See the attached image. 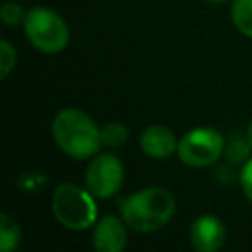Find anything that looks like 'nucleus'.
Listing matches in <instances>:
<instances>
[{"mask_svg": "<svg viewBox=\"0 0 252 252\" xmlns=\"http://www.w3.org/2000/svg\"><path fill=\"white\" fill-rule=\"evenodd\" d=\"M175 213L173 195L158 185L144 187L120 201V217L136 232H156Z\"/></svg>", "mask_w": 252, "mask_h": 252, "instance_id": "f257e3e1", "label": "nucleus"}, {"mask_svg": "<svg viewBox=\"0 0 252 252\" xmlns=\"http://www.w3.org/2000/svg\"><path fill=\"white\" fill-rule=\"evenodd\" d=\"M51 132L59 150L75 159L93 158L102 146L98 126L79 108L59 110L53 118Z\"/></svg>", "mask_w": 252, "mask_h": 252, "instance_id": "f03ea898", "label": "nucleus"}, {"mask_svg": "<svg viewBox=\"0 0 252 252\" xmlns=\"http://www.w3.org/2000/svg\"><path fill=\"white\" fill-rule=\"evenodd\" d=\"M93 197L94 195L89 189L85 191L75 183L57 185L51 199L55 219L71 230H85L93 226L96 220V205Z\"/></svg>", "mask_w": 252, "mask_h": 252, "instance_id": "7ed1b4c3", "label": "nucleus"}, {"mask_svg": "<svg viewBox=\"0 0 252 252\" xmlns=\"http://www.w3.org/2000/svg\"><path fill=\"white\" fill-rule=\"evenodd\" d=\"M24 33L28 41L41 53H59L69 43V28L65 20L43 6L32 8L24 20Z\"/></svg>", "mask_w": 252, "mask_h": 252, "instance_id": "20e7f679", "label": "nucleus"}, {"mask_svg": "<svg viewBox=\"0 0 252 252\" xmlns=\"http://www.w3.org/2000/svg\"><path fill=\"white\" fill-rule=\"evenodd\" d=\"M224 142L219 130L211 126H199L185 132L179 140V159L189 167H207L219 161L222 156Z\"/></svg>", "mask_w": 252, "mask_h": 252, "instance_id": "39448f33", "label": "nucleus"}, {"mask_svg": "<svg viewBox=\"0 0 252 252\" xmlns=\"http://www.w3.org/2000/svg\"><path fill=\"white\" fill-rule=\"evenodd\" d=\"M124 181V167L122 161L112 156V154H100L91 159L87 173H85V183L87 189L96 197V199H108L118 193Z\"/></svg>", "mask_w": 252, "mask_h": 252, "instance_id": "423d86ee", "label": "nucleus"}, {"mask_svg": "<svg viewBox=\"0 0 252 252\" xmlns=\"http://www.w3.org/2000/svg\"><path fill=\"white\" fill-rule=\"evenodd\" d=\"M224 224L215 215H201L189 226V242L199 252H215L224 244Z\"/></svg>", "mask_w": 252, "mask_h": 252, "instance_id": "0eeeda50", "label": "nucleus"}, {"mask_svg": "<svg viewBox=\"0 0 252 252\" xmlns=\"http://www.w3.org/2000/svg\"><path fill=\"white\" fill-rule=\"evenodd\" d=\"M126 222L114 215L100 219L94 224L93 232V246L98 252H120L124 250L128 236H126Z\"/></svg>", "mask_w": 252, "mask_h": 252, "instance_id": "6e6552de", "label": "nucleus"}, {"mask_svg": "<svg viewBox=\"0 0 252 252\" xmlns=\"http://www.w3.org/2000/svg\"><path fill=\"white\" fill-rule=\"evenodd\" d=\"M177 146H179L177 136L173 134V130H169L163 124H152L140 136L142 152L148 158H154V159L169 158L173 152H177Z\"/></svg>", "mask_w": 252, "mask_h": 252, "instance_id": "1a4fd4ad", "label": "nucleus"}, {"mask_svg": "<svg viewBox=\"0 0 252 252\" xmlns=\"http://www.w3.org/2000/svg\"><path fill=\"white\" fill-rule=\"evenodd\" d=\"M20 238H22V232H20L18 220L12 215L2 213L0 215V250L2 252L16 250L20 246Z\"/></svg>", "mask_w": 252, "mask_h": 252, "instance_id": "9d476101", "label": "nucleus"}, {"mask_svg": "<svg viewBox=\"0 0 252 252\" xmlns=\"http://www.w3.org/2000/svg\"><path fill=\"white\" fill-rule=\"evenodd\" d=\"M230 18L242 35L252 37V0H232Z\"/></svg>", "mask_w": 252, "mask_h": 252, "instance_id": "9b49d317", "label": "nucleus"}, {"mask_svg": "<svg viewBox=\"0 0 252 252\" xmlns=\"http://www.w3.org/2000/svg\"><path fill=\"white\" fill-rule=\"evenodd\" d=\"M100 138H102V146L118 148L128 140V130L120 122H110L100 130Z\"/></svg>", "mask_w": 252, "mask_h": 252, "instance_id": "f8f14e48", "label": "nucleus"}, {"mask_svg": "<svg viewBox=\"0 0 252 252\" xmlns=\"http://www.w3.org/2000/svg\"><path fill=\"white\" fill-rule=\"evenodd\" d=\"M16 59H18V55H16V49L12 47V43L8 39H2L0 41V77L2 79H6L12 73V69L16 67Z\"/></svg>", "mask_w": 252, "mask_h": 252, "instance_id": "ddd939ff", "label": "nucleus"}, {"mask_svg": "<svg viewBox=\"0 0 252 252\" xmlns=\"http://www.w3.org/2000/svg\"><path fill=\"white\" fill-rule=\"evenodd\" d=\"M26 14H28V12H24V8H22L20 4H16V2H6V4L2 6V10H0V18H2V22L8 24V26L24 24Z\"/></svg>", "mask_w": 252, "mask_h": 252, "instance_id": "4468645a", "label": "nucleus"}, {"mask_svg": "<svg viewBox=\"0 0 252 252\" xmlns=\"http://www.w3.org/2000/svg\"><path fill=\"white\" fill-rule=\"evenodd\" d=\"M240 187H242L246 199L252 203V158L244 163V167L240 171Z\"/></svg>", "mask_w": 252, "mask_h": 252, "instance_id": "2eb2a0df", "label": "nucleus"}, {"mask_svg": "<svg viewBox=\"0 0 252 252\" xmlns=\"http://www.w3.org/2000/svg\"><path fill=\"white\" fill-rule=\"evenodd\" d=\"M246 140H248V144L252 146V120H250V124H248V130H246Z\"/></svg>", "mask_w": 252, "mask_h": 252, "instance_id": "dca6fc26", "label": "nucleus"}, {"mask_svg": "<svg viewBox=\"0 0 252 252\" xmlns=\"http://www.w3.org/2000/svg\"><path fill=\"white\" fill-rule=\"evenodd\" d=\"M207 2H213V4H220V2H228V0H207Z\"/></svg>", "mask_w": 252, "mask_h": 252, "instance_id": "f3484780", "label": "nucleus"}]
</instances>
